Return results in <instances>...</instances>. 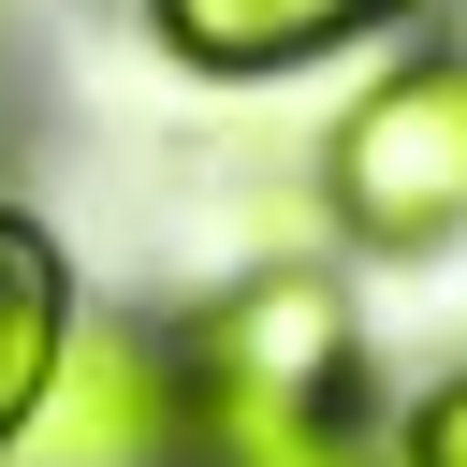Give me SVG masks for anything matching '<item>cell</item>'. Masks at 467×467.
<instances>
[{
	"mask_svg": "<svg viewBox=\"0 0 467 467\" xmlns=\"http://www.w3.org/2000/svg\"><path fill=\"white\" fill-rule=\"evenodd\" d=\"M175 452H190L175 350H146V336H117V321H73L44 409H29V438H15L0 467H175Z\"/></svg>",
	"mask_w": 467,
	"mask_h": 467,
	"instance_id": "3957f363",
	"label": "cell"
},
{
	"mask_svg": "<svg viewBox=\"0 0 467 467\" xmlns=\"http://www.w3.org/2000/svg\"><path fill=\"white\" fill-rule=\"evenodd\" d=\"M321 204L350 248H452L467 234V58H394L336 146H321Z\"/></svg>",
	"mask_w": 467,
	"mask_h": 467,
	"instance_id": "7a4b0ae2",
	"label": "cell"
},
{
	"mask_svg": "<svg viewBox=\"0 0 467 467\" xmlns=\"http://www.w3.org/2000/svg\"><path fill=\"white\" fill-rule=\"evenodd\" d=\"M58 350H73V263H58V234L29 204H0V452L29 438Z\"/></svg>",
	"mask_w": 467,
	"mask_h": 467,
	"instance_id": "5b68a950",
	"label": "cell"
},
{
	"mask_svg": "<svg viewBox=\"0 0 467 467\" xmlns=\"http://www.w3.org/2000/svg\"><path fill=\"white\" fill-rule=\"evenodd\" d=\"M409 0H146V29L190 58V73H292V58H336L365 29H394Z\"/></svg>",
	"mask_w": 467,
	"mask_h": 467,
	"instance_id": "277c9868",
	"label": "cell"
},
{
	"mask_svg": "<svg viewBox=\"0 0 467 467\" xmlns=\"http://www.w3.org/2000/svg\"><path fill=\"white\" fill-rule=\"evenodd\" d=\"M175 394H190V438H204V423H350V292H336L321 263L234 277V292L190 321Z\"/></svg>",
	"mask_w": 467,
	"mask_h": 467,
	"instance_id": "6da1fadb",
	"label": "cell"
},
{
	"mask_svg": "<svg viewBox=\"0 0 467 467\" xmlns=\"http://www.w3.org/2000/svg\"><path fill=\"white\" fill-rule=\"evenodd\" d=\"M409 467H467V379H438L409 409Z\"/></svg>",
	"mask_w": 467,
	"mask_h": 467,
	"instance_id": "52a82bcc",
	"label": "cell"
},
{
	"mask_svg": "<svg viewBox=\"0 0 467 467\" xmlns=\"http://www.w3.org/2000/svg\"><path fill=\"white\" fill-rule=\"evenodd\" d=\"M190 467H365L350 423H204Z\"/></svg>",
	"mask_w": 467,
	"mask_h": 467,
	"instance_id": "8992f818",
	"label": "cell"
}]
</instances>
